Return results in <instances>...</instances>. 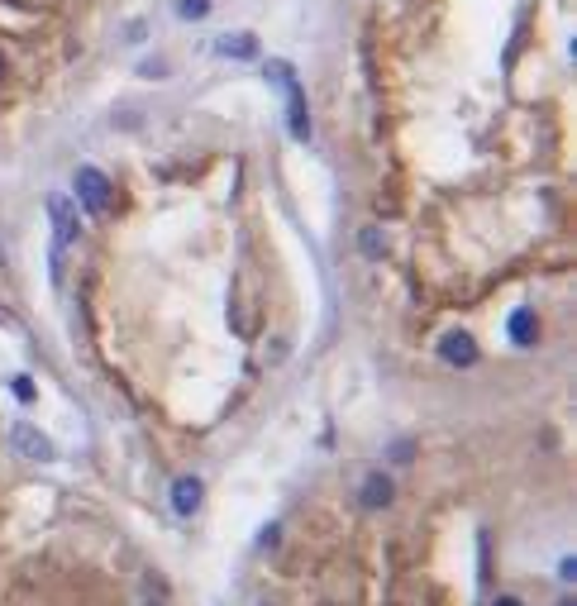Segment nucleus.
Listing matches in <instances>:
<instances>
[{
	"label": "nucleus",
	"instance_id": "nucleus-3",
	"mask_svg": "<svg viewBox=\"0 0 577 606\" xmlns=\"http://www.w3.org/2000/svg\"><path fill=\"white\" fill-rule=\"evenodd\" d=\"M48 220H53V263L62 258L67 244H77V211H72V201L67 196H48Z\"/></svg>",
	"mask_w": 577,
	"mask_h": 606
},
{
	"label": "nucleus",
	"instance_id": "nucleus-2",
	"mask_svg": "<svg viewBox=\"0 0 577 606\" xmlns=\"http://www.w3.org/2000/svg\"><path fill=\"white\" fill-rule=\"evenodd\" d=\"M72 187H77V201L87 205L91 215H105L110 201H115V191H110V177H105L101 168H77Z\"/></svg>",
	"mask_w": 577,
	"mask_h": 606
},
{
	"label": "nucleus",
	"instance_id": "nucleus-13",
	"mask_svg": "<svg viewBox=\"0 0 577 606\" xmlns=\"http://www.w3.org/2000/svg\"><path fill=\"white\" fill-rule=\"evenodd\" d=\"M139 606H168V597H162L158 587H144V597H139Z\"/></svg>",
	"mask_w": 577,
	"mask_h": 606
},
{
	"label": "nucleus",
	"instance_id": "nucleus-14",
	"mask_svg": "<svg viewBox=\"0 0 577 606\" xmlns=\"http://www.w3.org/2000/svg\"><path fill=\"white\" fill-rule=\"evenodd\" d=\"M497 606H520V602H515V597H501V602H497Z\"/></svg>",
	"mask_w": 577,
	"mask_h": 606
},
{
	"label": "nucleus",
	"instance_id": "nucleus-12",
	"mask_svg": "<svg viewBox=\"0 0 577 606\" xmlns=\"http://www.w3.org/2000/svg\"><path fill=\"white\" fill-rule=\"evenodd\" d=\"M10 387H15V396H20V402H34V396H38L29 378H15V382H10Z\"/></svg>",
	"mask_w": 577,
	"mask_h": 606
},
{
	"label": "nucleus",
	"instance_id": "nucleus-7",
	"mask_svg": "<svg viewBox=\"0 0 577 606\" xmlns=\"http://www.w3.org/2000/svg\"><path fill=\"white\" fill-rule=\"evenodd\" d=\"M392 497H396V487H392L387 473H367V477H363L359 502L367 506V511H382V506H392Z\"/></svg>",
	"mask_w": 577,
	"mask_h": 606
},
{
	"label": "nucleus",
	"instance_id": "nucleus-4",
	"mask_svg": "<svg viewBox=\"0 0 577 606\" xmlns=\"http://www.w3.org/2000/svg\"><path fill=\"white\" fill-rule=\"evenodd\" d=\"M10 444H15L20 453H24V459H34V463H53V459H58V449H53V439L44 435V430H38V425H10Z\"/></svg>",
	"mask_w": 577,
	"mask_h": 606
},
{
	"label": "nucleus",
	"instance_id": "nucleus-5",
	"mask_svg": "<svg viewBox=\"0 0 577 606\" xmlns=\"http://www.w3.org/2000/svg\"><path fill=\"white\" fill-rule=\"evenodd\" d=\"M439 358H444L449 368H473L477 363V339L468 329H449V335L439 339Z\"/></svg>",
	"mask_w": 577,
	"mask_h": 606
},
{
	"label": "nucleus",
	"instance_id": "nucleus-11",
	"mask_svg": "<svg viewBox=\"0 0 577 606\" xmlns=\"http://www.w3.org/2000/svg\"><path fill=\"white\" fill-rule=\"evenodd\" d=\"M177 15L182 20H205L210 15V0H177Z\"/></svg>",
	"mask_w": 577,
	"mask_h": 606
},
{
	"label": "nucleus",
	"instance_id": "nucleus-15",
	"mask_svg": "<svg viewBox=\"0 0 577 606\" xmlns=\"http://www.w3.org/2000/svg\"><path fill=\"white\" fill-rule=\"evenodd\" d=\"M558 606H573V602H568V597H563V602H558Z\"/></svg>",
	"mask_w": 577,
	"mask_h": 606
},
{
	"label": "nucleus",
	"instance_id": "nucleus-8",
	"mask_svg": "<svg viewBox=\"0 0 577 606\" xmlns=\"http://www.w3.org/2000/svg\"><path fill=\"white\" fill-rule=\"evenodd\" d=\"M215 53L219 58H239V62H253L258 58V38L253 34H225L215 44Z\"/></svg>",
	"mask_w": 577,
	"mask_h": 606
},
{
	"label": "nucleus",
	"instance_id": "nucleus-1",
	"mask_svg": "<svg viewBox=\"0 0 577 606\" xmlns=\"http://www.w3.org/2000/svg\"><path fill=\"white\" fill-rule=\"evenodd\" d=\"M268 77H277V81H282V91H286V125H292V139H296V144H306V139H310V110H306V91H301L296 72H292L286 62H268Z\"/></svg>",
	"mask_w": 577,
	"mask_h": 606
},
{
	"label": "nucleus",
	"instance_id": "nucleus-10",
	"mask_svg": "<svg viewBox=\"0 0 577 606\" xmlns=\"http://www.w3.org/2000/svg\"><path fill=\"white\" fill-rule=\"evenodd\" d=\"M359 249H363V258H382L387 239H382V229H377V225H367V229L359 234Z\"/></svg>",
	"mask_w": 577,
	"mask_h": 606
},
{
	"label": "nucleus",
	"instance_id": "nucleus-9",
	"mask_svg": "<svg viewBox=\"0 0 577 606\" xmlns=\"http://www.w3.org/2000/svg\"><path fill=\"white\" fill-rule=\"evenodd\" d=\"M506 329H511V344H520V349L540 339V320H534V311H515V315H511V325H506Z\"/></svg>",
	"mask_w": 577,
	"mask_h": 606
},
{
	"label": "nucleus",
	"instance_id": "nucleus-16",
	"mask_svg": "<svg viewBox=\"0 0 577 606\" xmlns=\"http://www.w3.org/2000/svg\"><path fill=\"white\" fill-rule=\"evenodd\" d=\"M0 72H5V58H0Z\"/></svg>",
	"mask_w": 577,
	"mask_h": 606
},
{
	"label": "nucleus",
	"instance_id": "nucleus-6",
	"mask_svg": "<svg viewBox=\"0 0 577 606\" xmlns=\"http://www.w3.org/2000/svg\"><path fill=\"white\" fill-rule=\"evenodd\" d=\"M201 497H205V487H201V477H177L172 482V511L177 516H196L201 511Z\"/></svg>",
	"mask_w": 577,
	"mask_h": 606
}]
</instances>
